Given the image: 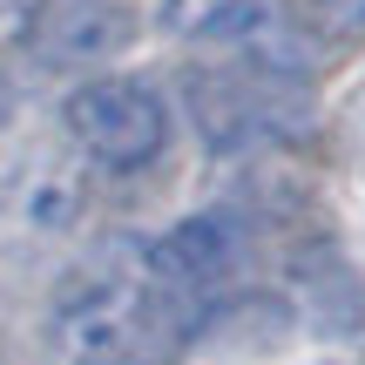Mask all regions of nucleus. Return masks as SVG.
Instances as JSON below:
<instances>
[{
	"mask_svg": "<svg viewBox=\"0 0 365 365\" xmlns=\"http://www.w3.org/2000/svg\"><path fill=\"white\" fill-rule=\"evenodd\" d=\"M68 135L88 163L129 176V170H149V163L170 149V102H163L149 81H129V75H95L68 95L61 108Z\"/></svg>",
	"mask_w": 365,
	"mask_h": 365,
	"instance_id": "obj_3",
	"label": "nucleus"
},
{
	"mask_svg": "<svg viewBox=\"0 0 365 365\" xmlns=\"http://www.w3.org/2000/svg\"><path fill=\"white\" fill-rule=\"evenodd\" d=\"M182 95H190V122L210 149H250V143H271L284 135L291 122L304 115V75L277 54L250 48L230 54V61H203L182 75Z\"/></svg>",
	"mask_w": 365,
	"mask_h": 365,
	"instance_id": "obj_2",
	"label": "nucleus"
},
{
	"mask_svg": "<svg viewBox=\"0 0 365 365\" xmlns=\"http://www.w3.org/2000/svg\"><path fill=\"white\" fill-rule=\"evenodd\" d=\"M54 331L75 365H170L190 339V318L149 284L143 264H122L68 284Z\"/></svg>",
	"mask_w": 365,
	"mask_h": 365,
	"instance_id": "obj_1",
	"label": "nucleus"
},
{
	"mask_svg": "<svg viewBox=\"0 0 365 365\" xmlns=\"http://www.w3.org/2000/svg\"><path fill=\"white\" fill-rule=\"evenodd\" d=\"M34 54L48 68H88V61H108V54L129 41V7L115 0H48L27 27Z\"/></svg>",
	"mask_w": 365,
	"mask_h": 365,
	"instance_id": "obj_5",
	"label": "nucleus"
},
{
	"mask_svg": "<svg viewBox=\"0 0 365 365\" xmlns=\"http://www.w3.org/2000/svg\"><path fill=\"white\" fill-rule=\"evenodd\" d=\"M291 14H298V27L312 41H325V48L365 41V0H291Z\"/></svg>",
	"mask_w": 365,
	"mask_h": 365,
	"instance_id": "obj_6",
	"label": "nucleus"
},
{
	"mask_svg": "<svg viewBox=\"0 0 365 365\" xmlns=\"http://www.w3.org/2000/svg\"><path fill=\"white\" fill-rule=\"evenodd\" d=\"M143 271H149V284L196 325V312L244 271V223H237L230 210H196V217L170 223V230L143 250Z\"/></svg>",
	"mask_w": 365,
	"mask_h": 365,
	"instance_id": "obj_4",
	"label": "nucleus"
}]
</instances>
